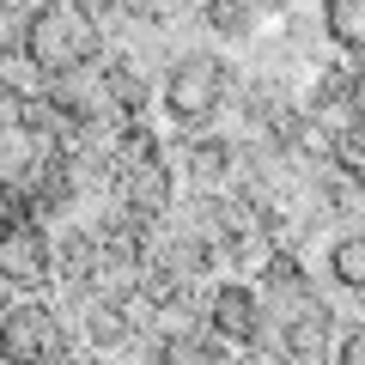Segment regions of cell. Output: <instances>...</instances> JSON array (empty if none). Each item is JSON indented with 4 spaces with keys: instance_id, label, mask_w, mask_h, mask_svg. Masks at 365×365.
<instances>
[{
    "instance_id": "obj_7",
    "label": "cell",
    "mask_w": 365,
    "mask_h": 365,
    "mask_svg": "<svg viewBox=\"0 0 365 365\" xmlns=\"http://www.w3.org/2000/svg\"><path fill=\"white\" fill-rule=\"evenodd\" d=\"M329 341H335V317L317 299L299 304V311H287V323H280V353H287V365H317L329 353Z\"/></svg>"
},
{
    "instance_id": "obj_19",
    "label": "cell",
    "mask_w": 365,
    "mask_h": 365,
    "mask_svg": "<svg viewBox=\"0 0 365 365\" xmlns=\"http://www.w3.org/2000/svg\"><path fill=\"white\" fill-rule=\"evenodd\" d=\"M341 365H365V323H353L341 335Z\"/></svg>"
},
{
    "instance_id": "obj_12",
    "label": "cell",
    "mask_w": 365,
    "mask_h": 365,
    "mask_svg": "<svg viewBox=\"0 0 365 365\" xmlns=\"http://www.w3.org/2000/svg\"><path fill=\"white\" fill-rule=\"evenodd\" d=\"M153 365H225V353H220V341H213V335H195V329H170V335H158Z\"/></svg>"
},
{
    "instance_id": "obj_18",
    "label": "cell",
    "mask_w": 365,
    "mask_h": 365,
    "mask_svg": "<svg viewBox=\"0 0 365 365\" xmlns=\"http://www.w3.org/2000/svg\"><path fill=\"white\" fill-rule=\"evenodd\" d=\"M13 55H25V25H19V31H13V19L0 13V67L13 61Z\"/></svg>"
},
{
    "instance_id": "obj_2",
    "label": "cell",
    "mask_w": 365,
    "mask_h": 365,
    "mask_svg": "<svg viewBox=\"0 0 365 365\" xmlns=\"http://www.w3.org/2000/svg\"><path fill=\"white\" fill-rule=\"evenodd\" d=\"M225 98H232V67L220 61V55L195 49V55H177L165 73V110L170 122H182L189 134H207V122L225 110Z\"/></svg>"
},
{
    "instance_id": "obj_3",
    "label": "cell",
    "mask_w": 365,
    "mask_h": 365,
    "mask_svg": "<svg viewBox=\"0 0 365 365\" xmlns=\"http://www.w3.org/2000/svg\"><path fill=\"white\" fill-rule=\"evenodd\" d=\"M55 280V244L25 207L0 213V287L13 292H43Z\"/></svg>"
},
{
    "instance_id": "obj_22",
    "label": "cell",
    "mask_w": 365,
    "mask_h": 365,
    "mask_svg": "<svg viewBox=\"0 0 365 365\" xmlns=\"http://www.w3.org/2000/svg\"><path fill=\"white\" fill-rule=\"evenodd\" d=\"M73 365H98V359H73Z\"/></svg>"
},
{
    "instance_id": "obj_8",
    "label": "cell",
    "mask_w": 365,
    "mask_h": 365,
    "mask_svg": "<svg viewBox=\"0 0 365 365\" xmlns=\"http://www.w3.org/2000/svg\"><path fill=\"white\" fill-rule=\"evenodd\" d=\"M256 299H274L280 311H299V304H311V274H304V262L292 256V250H268V262H262V287Z\"/></svg>"
},
{
    "instance_id": "obj_1",
    "label": "cell",
    "mask_w": 365,
    "mask_h": 365,
    "mask_svg": "<svg viewBox=\"0 0 365 365\" xmlns=\"http://www.w3.org/2000/svg\"><path fill=\"white\" fill-rule=\"evenodd\" d=\"M104 55V25L98 13H86L79 0H37L25 19V61L43 79H73Z\"/></svg>"
},
{
    "instance_id": "obj_15",
    "label": "cell",
    "mask_w": 365,
    "mask_h": 365,
    "mask_svg": "<svg viewBox=\"0 0 365 365\" xmlns=\"http://www.w3.org/2000/svg\"><path fill=\"white\" fill-rule=\"evenodd\" d=\"M329 170H341L347 182H365V110L347 128H335V158H329Z\"/></svg>"
},
{
    "instance_id": "obj_20",
    "label": "cell",
    "mask_w": 365,
    "mask_h": 365,
    "mask_svg": "<svg viewBox=\"0 0 365 365\" xmlns=\"http://www.w3.org/2000/svg\"><path fill=\"white\" fill-rule=\"evenodd\" d=\"M280 6H292V0H250V13H280Z\"/></svg>"
},
{
    "instance_id": "obj_4",
    "label": "cell",
    "mask_w": 365,
    "mask_h": 365,
    "mask_svg": "<svg viewBox=\"0 0 365 365\" xmlns=\"http://www.w3.org/2000/svg\"><path fill=\"white\" fill-rule=\"evenodd\" d=\"M61 317L37 299L0 311V365H61Z\"/></svg>"
},
{
    "instance_id": "obj_11",
    "label": "cell",
    "mask_w": 365,
    "mask_h": 365,
    "mask_svg": "<svg viewBox=\"0 0 365 365\" xmlns=\"http://www.w3.org/2000/svg\"><path fill=\"white\" fill-rule=\"evenodd\" d=\"M98 91L116 104V116H122V122H134V116L146 110V73H140L134 61H110L104 73H98Z\"/></svg>"
},
{
    "instance_id": "obj_13",
    "label": "cell",
    "mask_w": 365,
    "mask_h": 365,
    "mask_svg": "<svg viewBox=\"0 0 365 365\" xmlns=\"http://www.w3.org/2000/svg\"><path fill=\"white\" fill-rule=\"evenodd\" d=\"M323 31L335 49L365 55V0H323Z\"/></svg>"
},
{
    "instance_id": "obj_16",
    "label": "cell",
    "mask_w": 365,
    "mask_h": 365,
    "mask_svg": "<svg viewBox=\"0 0 365 365\" xmlns=\"http://www.w3.org/2000/svg\"><path fill=\"white\" fill-rule=\"evenodd\" d=\"M201 19H207V31H220V37H250V31H256L250 0H201Z\"/></svg>"
},
{
    "instance_id": "obj_6",
    "label": "cell",
    "mask_w": 365,
    "mask_h": 365,
    "mask_svg": "<svg viewBox=\"0 0 365 365\" xmlns=\"http://www.w3.org/2000/svg\"><path fill=\"white\" fill-rule=\"evenodd\" d=\"M207 323H213V335L220 341H232V347H256L262 341V299H256V287H244V280H225V287H213V299H207Z\"/></svg>"
},
{
    "instance_id": "obj_5",
    "label": "cell",
    "mask_w": 365,
    "mask_h": 365,
    "mask_svg": "<svg viewBox=\"0 0 365 365\" xmlns=\"http://www.w3.org/2000/svg\"><path fill=\"white\" fill-rule=\"evenodd\" d=\"M49 165H55V140L43 128H31V122L0 128V195H25V189H37Z\"/></svg>"
},
{
    "instance_id": "obj_9",
    "label": "cell",
    "mask_w": 365,
    "mask_h": 365,
    "mask_svg": "<svg viewBox=\"0 0 365 365\" xmlns=\"http://www.w3.org/2000/svg\"><path fill=\"white\" fill-rule=\"evenodd\" d=\"M237 165V146L220 140V134H189V146H182V170L201 182V189H220L225 177H232Z\"/></svg>"
},
{
    "instance_id": "obj_14",
    "label": "cell",
    "mask_w": 365,
    "mask_h": 365,
    "mask_svg": "<svg viewBox=\"0 0 365 365\" xmlns=\"http://www.w3.org/2000/svg\"><path fill=\"white\" fill-rule=\"evenodd\" d=\"M329 280L365 299V225L359 232H341L335 244H329Z\"/></svg>"
},
{
    "instance_id": "obj_21",
    "label": "cell",
    "mask_w": 365,
    "mask_h": 365,
    "mask_svg": "<svg viewBox=\"0 0 365 365\" xmlns=\"http://www.w3.org/2000/svg\"><path fill=\"white\" fill-rule=\"evenodd\" d=\"M225 365H262V359H256V353H244V359H225Z\"/></svg>"
},
{
    "instance_id": "obj_10",
    "label": "cell",
    "mask_w": 365,
    "mask_h": 365,
    "mask_svg": "<svg viewBox=\"0 0 365 365\" xmlns=\"http://www.w3.org/2000/svg\"><path fill=\"white\" fill-rule=\"evenodd\" d=\"M128 335H134L128 304H122V299H91V292H86V341H91V347L110 353V347H122Z\"/></svg>"
},
{
    "instance_id": "obj_17",
    "label": "cell",
    "mask_w": 365,
    "mask_h": 365,
    "mask_svg": "<svg viewBox=\"0 0 365 365\" xmlns=\"http://www.w3.org/2000/svg\"><path fill=\"white\" fill-rule=\"evenodd\" d=\"M25 116H31V91L13 86V79L0 73V128H19Z\"/></svg>"
}]
</instances>
